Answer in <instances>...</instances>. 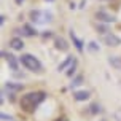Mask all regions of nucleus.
Wrapping results in <instances>:
<instances>
[{"mask_svg": "<svg viewBox=\"0 0 121 121\" xmlns=\"http://www.w3.org/2000/svg\"><path fill=\"white\" fill-rule=\"evenodd\" d=\"M46 99V92L45 91H32V92H27L21 97V108L27 112V113H32L34 110L40 105Z\"/></svg>", "mask_w": 121, "mask_h": 121, "instance_id": "obj_1", "label": "nucleus"}, {"mask_svg": "<svg viewBox=\"0 0 121 121\" xmlns=\"http://www.w3.org/2000/svg\"><path fill=\"white\" fill-rule=\"evenodd\" d=\"M19 62H21L27 70H30V72H35V73H42L43 72L42 62L32 54H22L21 57H19Z\"/></svg>", "mask_w": 121, "mask_h": 121, "instance_id": "obj_2", "label": "nucleus"}, {"mask_svg": "<svg viewBox=\"0 0 121 121\" xmlns=\"http://www.w3.org/2000/svg\"><path fill=\"white\" fill-rule=\"evenodd\" d=\"M29 18L35 24H48L53 21V14L48 11H43V10H32L29 13Z\"/></svg>", "mask_w": 121, "mask_h": 121, "instance_id": "obj_3", "label": "nucleus"}, {"mask_svg": "<svg viewBox=\"0 0 121 121\" xmlns=\"http://www.w3.org/2000/svg\"><path fill=\"white\" fill-rule=\"evenodd\" d=\"M107 46H120L121 45V38L120 37H116L113 35V34H108V35H105L104 37V40H102Z\"/></svg>", "mask_w": 121, "mask_h": 121, "instance_id": "obj_4", "label": "nucleus"}, {"mask_svg": "<svg viewBox=\"0 0 121 121\" xmlns=\"http://www.w3.org/2000/svg\"><path fill=\"white\" fill-rule=\"evenodd\" d=\"M96 19L100 21V22H113V21H115V16L110 14V13H107V11H97Z\"/></svg>", "mask_w": 121, "mask_h": 121, "instance_id": "obj_5", "label": "nucleus"}, {"mask_svg": "<svg viewBox=\"0 0 121 121\" xmlns=\"http://www.w3.org/2000/svg\"><path fill=\"white\" fill-rule=\"evenodd\" d=\"M3 89L8 91L10 94H14V92H19V91H22V85H21V83H13V81H8V83H5Z\"/></svg>", "mask_w": 121, "mask_h": 121, "instance_id": "obj_6", "label": "nucleus"}, {"mask_svg": "<svg viewBox=\"0 0 121 121\" xmlns=\"http://www.w3.org/2000/svg\"><path fill=\"white\" fill-rule=\"evenodd\" d=\"M2 56H3V59L8 60V65H10V69L11 70H18V60H16V57L13 54H8V53H5V51H2Z\"/></svg>", "mask_w": 121, "mask_h": 121, "instance_id": "obj_7", "label": "nucleus"}, {"mask_svg": "<svg viewBox=\"0 0 121 121\" xmlns=\"http://www.w3.org/2000/svg\"><path fill=\"white\" fill-rule=\"evenodd\" d=\"M54 45L59 51H69V43H67L65 38H62V37H56Z\"/></svg>", "mask_w": 121, "mask_h": 121, "instance_id": "obj_8", "label": "nucleus"}, {"mask_svg": "<svg viewBox=\"0 0 121 121\" xmlns=\"http://www.w3.org/2000/svg\"><path fill=\"white\" fill-rule=\"evenodd\" d=\"M10 46H11L13 49H16V51H21L22 46H24V43H22V40H21L19 37H14V38L10 40Z\"/></svg>", "mask_w": 121, "mask_h": 121, "instance_id": "obj_9", "label": "nucleus"}, {"mask_svg": "<svg viewBox=\"0 0 121 121\" xmlns=\"http://www.w3.org/2000/svg\"><path fill=\"white\" fill-rule=\"evenodd\" d=\"M70 37H72V42H73V45H75V48L81 53V51H83V42L75 35V32H73V30H70Z\"/></svg>", "mask_w": 121, "mask_h": 121, "instance_id": "obj_10", "label": "nucleus"}, {"mask_svg": "<svg viewBox=\"0 0 121 121\" xmlns=\"http://www.w3.org/2000/svg\"><path fill=\"white\" fill-rule=\"evenodd\" d=\"M73 97H75V100H88L89 99V92L88 91H75Z\"/></svg>", "mask_w": 121, "mask_h": 121, "instance_id": "obj_11", "label": "nucleus"}, {"mask_svg": "<svg viewBox=\"0 0 121 121\" xmlns=\"http://www.w3.org/2000/svg\"><path fill=\"white\" fill-rule=\"evenodd\" d=\"M75 57H73V56H69V57H67L65 60H64V62H62V64H60L59 67H57V70H59V72H62V70H65V67H70L73 64V62H75Z\"/></svg>", "mask_w": 121, "mask_h": 121, "instance_id": "obj_12", "label": "nucleus"}, {"mask_svg": "<svg viewBox=\"0 0 121 121\" xmlns=\"http://www.w3.org/2000/svg\"><path fill=\"white\" fill-rule=\"evenodd\" d=\"M22 34H24V35H27V37H34V35H37V30L32 29L30 26L24 24V26H22Z\"/></svg>", "mask_w": 121, "mask_h": 121, "instance_id": "obj_13", "label": "nucleus"}, {"mask_svg": "<svg viewBox=\"0 0 121 121\" xmlns=\"http://www.w3.org/2000/svg\"><path fill=\"white\" fill-rule=\"evenodd\" d=\"M110 64H112L113 67H116V69H120L121 67V59L116 57V56H113V57H110Z\"/></svg>", "mask_w": 121, "mask_h": 121, "instance_id": "obj_14", "label": "nucleus"}, {"mask_svg": "<svg viewBox=\"0 0 121 121\" xmlns=\"http://www.w3.org/2000/svg\"><path fill=\"white\" fill-rule=\"evenodd\" d=\"M81 83H83V75H78V77L72 81V88H73V86H80Z\"/></svg>", "mask_w": 121, "mask_h": 121, "instance_id": "obj_15", "label": "nucleus"}, {"mask_svg": "<svg viewBox=\"0 0 121 121\" xmlns=\"http://www.w3.org/2000/svg\"><path fill=\"white\" fill-rule=\"evenodd\" d=\"M75 69H77V60H75L72 65L69 67V70H67V75H69V77H73V73H75Z\"/></svg>", "mask_w": 121, "mask_h": 121, "instance_id": "obj_16", "label": "nucleus"}, {"mask_svg": "<svg viewBox=\"0 0 121 121\" xmlns=\"http://www.w3.org/2000/svg\"><path fill=\"white\" fill-rule=\"evenodd\" d=\"M91 112H92V113H97V112H100V107H99V105H97V104H92V105H91Z\"/></svg>", "mask_w": 121, "mask_h": 121, "instance_id": "obj_17", "label": "nucleus"}, {"mask_svg": "<svg viewBox=\"0 0 121 121\" xmlns=\"http://www.w3.org/2000/svg\"><path fill=\"white\" fill-rule=\"evenodd\" d=\"M97 30H99L100 34H105V32H108V29H107L105 26H97Z\"/></svg>", "mask_w": 121, "mask_h": 121, "instance_id": "obj_18", "label": "nucleus"}, {"mask_svg": "<svg viewBox=\"0 0 121 121\" xmlns=\"http://www.w3.org/2000/svg\"><path fill=\"white\" fill-rule=\"evenodd\" d=\"M2 120H3V121H13V118H11V116H8V115H5V113H2Z\"/></svg>", "mask_w": 121, "mask_h": 121, "instance_id": "obj_19", "label": "nucleus"}, {"mask_svg": "<svg viewBox=\"0 0 121 121\" xmlns=\"http://www.w3.org/2000/svg\"><path fill=\"white\" fill-rule=\"evenodd\" d=\"M89 49H92V51H96V49H97V43L91 42V43H89Z\"/></svg>", "mask_w": 121, "mask_h": 121, "instance_id": "obj_20", "label": "nucleus"}, {"mask_svg": "<svg viewBox=\"0 0 121 121\" xmlns=\"http://www.w3.org/2000/svg\"><path fill=\"white\" fill-rule=\"evenodd\" d=\"M56 121H67V118H65V116H62V118H57Z\"/></svg>", "mask_w": 121, "mask_h": 121, "instance_id": "obj_21", "label": "nucleus"}, {"mask_svg": "<svg viewBox=\"0 0 121 121\" xmlns=\"http://www.w3.org/2000/svg\"><path fill=\"white\" fill-rule=\"evenodd\" d=\"M21 2H22V0H16V3H21Z\"/></svg>", "mask_w": 121, "mask_h": 121, "instance_id": "obj_22", "label": "nucleus"}, {"mask_svg": "<svg viewBox=\"0 0 121 121\" xmlns=\"http://www.w3.org/2000/svg\"><path fill=\"white\" fill-rule=\"evenodd\" d=\"M102 2H108V0H102Z\"/></svg>", "mask_w": 121, "mask_h": 121, "instance_id": "obj_23", "label": "nucleus"}, {"mask_svg": "<svg viewBox=\"0 0 121 121\" xmlns=\"http://www.w3.org/2000/svg\"><path fill=\"white\" fill-rule=\"evenodd\" d=\"M49 2H53V0H49Z\"/></svg>", "mask_w": 121, "mask_h": 121, "instance_id": "obj_24", "label": "nucleus"}]
</instances>
